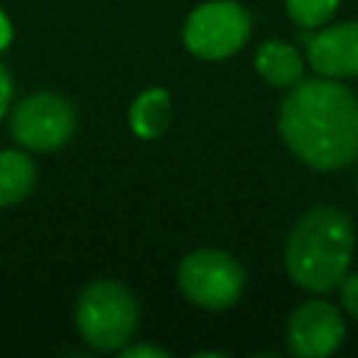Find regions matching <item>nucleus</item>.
<instances>
[{
	"instance_id": "nucleus-3",
	"label": "nucleus",
	"mask_w": 358,
	"mask_h": 358,
	"mask_svg": "<svg viewBox=\"0 0 358 358\" xmlns=\"http://www.w3.org/2000/svg\"><path fill=\"white\" fill-rule=\"evenodd\" d=\"M140 310L131 291L115 280L84 285L76 302V327L98 352H120L137 333Z\"/></svg>"
},
{
	"instance_id": "nucleus-15",
	"label": "nucleus",
	"mask_w": 358,
	"mask_h": 358,
	"mask_svg": "<svg viewBox=\"0 0 358 358\" xmlns=\"http://www.w3.org/2000/svg\"><path fill=\"white\" fill-rule=\"evenodd\" d=\"M11 95H14V81H11V73H8V70L3 67V62H0V117L8 112Z\"/></svg>"
},
{
	"instance_id": "nucleus-1",
	"label": "nucleus",
	"mask_w": 358,
	"mask_h": 358,
	"mask_svg": "<svg viewBox=\"0 0 358 358\" xmlns=\"http://www.w3.org/2000/svg\"><path fill=\"white\" fill-rule=\"evenodd\" d=\"M277 129L308 168H347L358 157V98L330 76L296 81L280 103Z\"/></svg>"
},
{
	"instance_id": "nucleus-6",
	"label": "nucleus",
	"mask_w": 358,
	"mask_h": 358,
	"mask_svg": "<svg viewBox=\"0 0 358 358\" xmlns=\"http://www.w3.org/2000/svg\"><path fill=\"white\" fill-rule=\"evenodd\" d=\"M76 131V106L56 92L28 95L11 115V134L31 151H56Z\"/></svg>"
},
{
	"instance_id": "nucleus-14",
	"label": "nucleus",
	"mask_w": 358,
	"mask_h": 358,
	"mask_svg": "<svg viewBox=\"0 0 358 358\" xmlns=\"http://www.w3.org/2000/svg\"><path fill=\"white\" fill-rule=\"evenodd\" d=\"M123 358H168L171 352L165 347H157V344H126L120 350Z\"/></svg>"
},
{
	"instance_id": "nucleus-11",
	"label": "nucleus",
	"mask_w": 358,
	"mask_h": 358,
	"mask_svg": "<svg viewBox=\"0 0 358 358\" xmlns=\"http://www.w3.org/2000/svg\"><path fill=\"white\" fill-rule=\"evenodd\" d=\"M36 185V165L22 151H0V207L20 204Z\"/></svg>"
},
{
	"instance_id": "nucleus-13",
	"label": "nucleus",
	"mask_w": 358,
	"mask_h": 358,
	"mask_svg": "<svg viewBox=\"0 0 358 358\" xmlns=\"http://www.w3.org/2000/svg\"><path fill=\"white\" fill-rule=\"evenodd\" d=\"M338 294H341L344 310H347L352 319H358V271H355V274H347V277L341 280Z\"/></svg>"
},
{
	"instance_id": "nucleus-16",
	"label": "nucleus",
	"mask_w": 358,
	"mask_h": 358,
	"mask_svg": "<svg viewBox=\"0 0 358 358\" xmlns=\"http://www.w3.org/2000/svg\"><path fill=\"white\" fill-rule=\"evenodd\" d=\"M8 42H11V22H8V17L0 11V50H3Z\"/></svg>"
},
{
	"instance_id": "nucleus-8",
	"label": "nucleus",
	"mask_w": 358,
	"mask_h": 358,
	"mask_svg": "<svg viewBox=\"0 0 358 358\" xmlns=\"http://www.w3.org/2000/svg\"><path fill=\"white\" fill-rule=\"evenodd\" d=\"M308 62L319 76H358V22L327 25L308 39Z\"/></svg>"
},
{
	"instance_id": "nucleus-10",
	"label": "nucleus",
	"mask_w": 358,
	"mask_h": 358,
	"mask_svg": "<svg viewBox=\"0 0 358 358\" xmlns=\"http://www.w3.org/2000/svg\"><path fill=\"white\" fill-rule=\"evenodd\" d=\"M171 117H173V101L162 87L143 90L129 106V126L140 140H157L159 134H165Z\"/></svg>"
},
{
	"instance_id": "nucleus-5",
	"label": "nucleus",
	"mask_w": 358,
	"mask_h": 358,
	"mask_svg": "<svg viewBox=\"0 0 358 358\" xmlns=\"http://www.w3.org/2000/svg\"><path fill=\"white\" fill-rule=\"evenodd\" d=\"M249 31H252V22L241 3L210 0L190 11L182 28V39L193 56L218 62L238 53L246 45Z\"/></svg>"
},
{
	"instance_id": "nucleus-4",
	"label": "nucleus",
	"mask_w": 358,
	"mask_h": 358,
	"mask_svg": "<svg viewBox=\"0 0 358 358\" xmlns=\"http://www.w3.org/2000/svg\"><path fill=\"white\" fill-rule=\"evenodd\" d=\"M176 280L182 294L193 305L207 310H224L241 299L246 285V271L229 252L204 246L185 255Z\"/></svg>"
},
{
	"instance_id": "nucleus-9",
	"label": "nucleus",
	"mask_w": 358,
	"mask_h": 358,
	"mask_svg": "<svg viewBox=\"0 0 358 358\" xmlns=\"http://www.w3.org/2000/svg\"><path fill=\"white\" fill-rule=\"evenodd\" d=\"M255 70L260 73V78L266 84L291 90L296 81H302L305 64H302L299 50L291 42H285V39H268L255 53Z\"/></svg>"
},
{
	"instance_id": "nucleus-12",
	"label": "nucleus",
	"mask_w": 358,
	"mask_h": 358,
	"mask_svg": "<svg viewBox=\"0 0 358 358\" xmlns=\"http://www.w3.org/2000/svg\"><path fill=\"white\" fill-rule=\"evenodd\" d=\"M338 8V0H285L288 17L302 28H316L327 22Z\"/></svg>"
},
{
	"instance_id": "nucleus-2",
	"label": "nucleus",
	"mask_w": 358,
	"mask_h": 358,
	"mask_svg": "<svg viewBox=\"0 0 358 358\" xmlns=\"http://www.w3.org/2000/svg\"><path fill=\"white\" fill-rule=\"evenodd\" d=\"M355 252V229L344 210L316 204L299 215L285 241L288 277L313 294H327L341 285Z\"/></svg>"
},
{
	"instance_id": "nucleus-7",
	"label": "nucleus",
	"mask_w": 358,
	"mask_h": 358,
	"mask_svg": "<svg viewBox=\"0 0 358 358\" xmlns=\"http://www.w3.org/2000/svg\"><path fill=\"white\" fill-rule=\"evenodd\" d=\"M344 333V319L336 305L324 299H308L288 316L285 341L299 358H324L341 347Z\"/></svg>"
}]
</instances>
